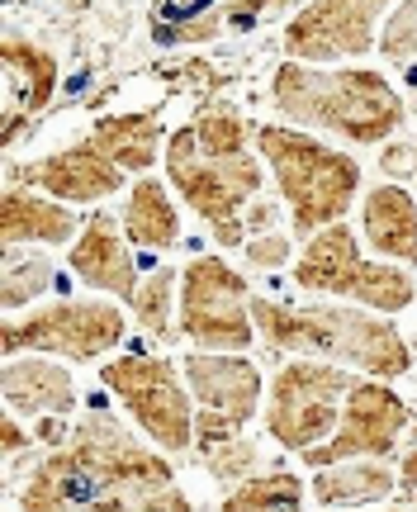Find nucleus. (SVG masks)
<instances>
[{
	"instance_id": "9b49d317",
	"label": "nucleus",
	"mask_w": 417,
	"mask_h": 512,
	"mask_svg": "<svg viewBox=\"0 0 417 512\" xmlns=\"http://www.w3.org/2000/svg\"><path fill=\"white\" fill-rule=\"evenodd\" d=\"M408 422H413V413H408V403H403L389 384L384 380H356L351 384V394H346L337 432H332L323 446L299 451V460L313 465V470L342 465V460H384V456H394V446H399Z\"/></svg>"
},
{
	"instance_id": "ddd939ff",
	"label": "nucleus",
	"mask_w": 417,
	"mask_h": 512,
	"mask_svg": "<svg viewBox=\"0 0 417 512\" xmlns=\"http://www.w3.org/2000/svg\"><path fill=\"white\" fill-rule=\"evenodd\" d=\"M5 185H29L38 195H53L62 204H95L124 190V171L95 147V138L72 143L62 152H48L38 162H10Z\"/></svg>"
},
{
	"instance_id": "a878e982",
	"label": "nucleus",
	"mask_w": 417,
	"mask_h": 512,
	"mask_svg": "<svg viewBox=\"0 0 417 512\" xmlns=\"http://www.w3.org/2000/svg\"><path fill=\"white\" fill-rule=\"evenodd\" d=\"M204 465L223 484H247L256 475V465H261V456H256L252 441L233 437V441H223V446H214V451H204Z\"/></svg>"
},
{
	"instance_id": "a211bd4d",
	"label": "nucleus",
	"mask_w": 417,
	"mask_h": 512,
	"mask_svg": "<svg viewBox=\"0 0 417 512\" xmlns=\"http://www.w3.org/2000/svg\"><path fill=\"white\" fill-rule=\"evenodd\" d=\"M72 233V204L38 195L29 185H5V200H0V242L5 247H62V242H72Z\"/></svg>"
},
{
	"instance_id": "dca6fc26",
	"label": "nucleus",
	"mask_w": 417,
	"mask_h": 512,
	"mask_svg": "<svg viewBox=\"0 0 417 512\" xmlns=\"http://www.w3.org/2000/svg\"><path fill=\"white\" fill-rule=\"evenodd\" d=\"M124 238H128L124 219H109L105 209H95V214H86L81 233H76L67 266H72V275L81 285L133 304V294H138L143 280H138V266H133V252H128Z\"/></svg>"
},
{
	"instance_id": "f257e3e1",
	"label": "nucleus",
	"mask_w": 417,
	"mask_h": 512,
	"mask_svg": "<svg viewBox=\"0 0 417 512\" xmlns=\"http://www.w3.org/2000/svg\"><path fill=\"white\" fill-rule=\"evenodd\" d=\"M19 512H195L171 460L147 451L124 422L91 408L76 432L19 489Z\"/></svg>"
},
{
	"instance_id": "b1692460",
	"label": "nucleus",
	"mask_w": 417,
	"mask_h": 512,
	"mask_svg": "<svg viewBox=\"0 0 417 512\" xmlns=\"http://www.w3.org/2000/svg\"><path fill=\"white\" fill-rule=\"evenodd\" d=\"M48 285H53V256L5 247V261H0V299H5V309L34 304V294H43Z\"/></svg>"
},
{
	"instance_id": "9d476101",
	"label": "nucleus",
	"mask_w": 417,
	"mask_h": 512,
	"mask_svg": "<svg viewBox=\"0 0 417 512\" xmlns=\"http://www.w3.org/2000/svg\"><path fill=\"white\" fill-rule=\"evenodd\" d=\"M100 384L124 403L128 418L143 427L152 446H166V451L195 446V408L185 399V380L171 361H162V356H114L100 370Z\"/></svg>"
},
{
	"instance_id": "2f4dec72",
	"label": "nucleus",
	"mask_w": 417,
	"mask_h": 512,
	"mask_svg": "<svg viewBox=\"0 0 417 512\" xmlns=\"http://www.w3.org/2000/svg\"><path fill=\"white\" fill-rule=\"evenodd\" d=\"M399 479H403V489H408V494H417V446H413V451H408V456H403V465H399Z\"/></svg>"
},
{
	"instance_id": "423d86ee",
	"label": "nucleus",
	"mask_w": 417,
	"mask_h": 512,
	"mask_svg": "<svg viewBox=\"0 0 417 512\" xmlns=\"http://www.w3.org/2000/svg\"><path fill=\"white\" fill-rule=\"evenodd\" d=\"M294 285L309 294L356 299L361 309H375V313H403L413 309L417 299L413 275L361 256L356 233L346 223H332V228H323V233H313L304 242V252L294 261Z\"/></svg>"
},
{
	"instance_id": "c756f323",
	"label": "nucleus",
	"mask_w": 417,
	"mask_h": 512,
	"mask_svg": "<svg viewBox=\"0 0 417 512\" xmlns=\"http://www.w3.org/2000/svg\"><path fill=\"white\" fill-rule=\"evenodd\" d=\"M34 437H38V441H48V446H62V441L72 437V432H67L62 413H43V418L34 422Z\"/></svg>"
},
{
	"instance_id": "f03ea898",
	"label": "nucleus",
	"mask_w": 417,
	"mask_h": 512,
	"mask_svg": "<svg viewBox=\"0 0 417 512\" xmlns=\"http://www.w3.org/2000/svg\"><path fill=\"white\" fill-rule=\"evenodd\" d=\"M252 147L242 114L228 105H209L166 138V181L223 247H247V209L261 200V157Z\"/></svg>"
},
{
	"instance_id": "f3484780",
	"label": "nucleus",
	"mask_w": 417,
	"mask_h": 512,
	"mask_svg": "<svg viewBox=\"0 0 417 512\" xmlns=\"http://www.w3.org/2000/svg\"><path fill=\"white\" fill-rule=\"evenodd\" d=\"M0 394H5V408L10 413H29V418H43V413H72L76 408V380L67 366L57 361H43L38 351L29 356H10L5 370H0Z\"/></svg>"
},
{
	"instance_id": "412c9836",
	"label": "nucleus",
	"mask_w": 417,
	"mask_h": 512,
	"mask_svg": "<svg viewBox=\"0 0 417 512\" xmlns=\"http://www.w3.org/2000/svg\"><path fill=\"white\" fill-rule=\"evenodd\" d=\"M124 233L133 247H147V252H171L176 242H181V214H176V204L166 195L162 181H138L128 190V204H124Z\"/></svg>"
},
{
	"instance_id": "5701e85b",
	"label": "nucleus",
	"mask_w": 417,
	"mask_h": 512,
	"mask_svg": "<svg viewBox=\"0 0 417 512\" xmlns=\"http://www.w3.org/2000/svg\"><path fill=\"white\" fill-rule=\"evenodd\" d=\"M218 512H304V479L290 475V470L252 475L223 498Z\"/></svg>"
},
{
	"instance_id": "473e14b6",
	"label": "nucleus",
	"mask_w": 417,
	"mask_h": 512,
	"mask_svg": "<svg viewBox=\"0 0 417 512\" xmlns=\"http://www.w3.org/2000/svg\"><path fill=\"white\" fill-rule=\"evenodd\" d=\"M389 512H399V508H389Z\"/></svg>"
},
{
	"instance_id": "1a4fd4ad",
	"label": "nucleus",
	"mask_w": 417,
	"mask_h": 512,
	"mask_svg": "<svg viewBox=\"0 0 417 512\" xmlns=\"http://www.w3.org/2000/svg\"><path fill=\"white\" fill-rule=\"evenodd\" d=\"M181 332L200 351H242L256 342L252 290L223 256H195L181 275Z\"/></svg>"
},
{
	"instance_id": "393cba45",
	"label": "nucleus",
	"mask_w": 417,
	"mask_h": 512,
	"mask_svg": "<svg viewBox=\"0 0 417 512\" xmlns=\"http://www.w3.org/2000/svg\"><path fill=\"white\" fill-rule=\"evenodd\" d=\"M176 285H181L176 271H152L143 285H138V294H133V318H138V328H143L147 337H157V342H171V337H176V332H171V304L181 299Z\"/></svg>"
},
{
	"instance_id": "6ab92c4d",
	"label": "nucleus",
	"mask_w": 417,
	"mask_h": 512,
	"mask_svg": "<svg viewBox=\"0 0 417 512\" xmlns=\"http://www.w3.org/2000/svg\"><path fill=\"white\" fill-rule=\"evenodd\" d=\"M365 242L380 256L413 261L417 266V200L403 185H375L361 204Z\"/></svg>"
},
{
	"instance_id": "aec40b11",
	"label": "nucleus",
	"mask_w": 417,
	"mask_h": 512,
	"mask_svg": "<svg viewBox=\"0 0 417 512\" xmlns=\"http://www.w3.org/2000/svg\"><path fill=\"white\" fill-rule=\"evenodd\" d=\"M95 147L105 152L109 162L119 166L124 176H147L157 152H166L162 138V114L157 110H133V114H105L95 124Z\"/></svg>"
},
{
	"instance_id": "f8f14e48",
	"label": "nucleus",
	"mask_w": 417,
	"mask_h": 512,
	"mask_svg": "<svg viewBox=\"0 0 417 512\" xmlns=\"http://www.w3.org/2000/svg\"><path fill=\"white\" fill-rule=\"evenodd\" d=\"M389 5H399V0H309L285 24V53L290 62L365 57L375 48V29Z\"/></svg>"
},
{
	"instance_id": "7ed1b4c3",
	"label": "nucleus",
	"mask_w": 417,
	"mask_h": 512,
	"mask_svg": "<svg viewBox=\"0 0 417 512\" xmlns=\"http://www.w3.org/2000/svg\"><path fill=\"white\" fill-rule=\"evenodd\" d=\"M256 337L275 351L332 361V366L365 370L370 380H399L413 366V351L394 323H384L375 309H342V304H275L266 294H252Z\"/></svg>"
},
{
	"instance_id": "20e7f679",
	"label": "nucleus",
	"mask_w": 417,
	"mask_h": 512,
	"mask_svg": "<svg viewBox=\"0 0 417 512\" xmlns=\"http://www.w3.org/2000/svg\"><path fill=\"white\" fill-rule=\"evenodd\" d=\"M271 105L294 128H323L346 143L375 147L403 128V100L375 67H299L285 62L271 81Z\"/></svg>"
},
{
	"instance_id": "4be33fe9",
	"label": "nucleus",
	"mask_w": 417,
	"mask_h": 512,
	"mask_svg": "<svg viewBox=\"0 0 417 512\" xmlns=\"http://www.w3.org/2000/svg\"><path fill=\"white\" fill-rule=\"evenodd\" d=\"M399 489L394 470L384 460H342L313 475V498L323 508H361V503H380Z\"/></svg>"
},
{
	"instance_id": "bb28decb",
	"label": "nucleus",
	"mask_w": 417,
	"mask_h": 512,
	"mask_svg": "<svg viewBox=\"0 0 417 512\" xmlns=\"http://www.w3.org/2000/svg\"><path fill=\"white\" fill-rule=\"evenodd\" d=\"M380 53L389 62H413L417 53V0H399L380 29Z\"/></svg>"
},
{
	"instance_id": "0eeeda50",
	"label": "nucleus",
	"mask_w": 417,
	"mask_h": 512,
	"mask_svg": "<svg viewBox=\"0 0 417 512\" xmlns=\"http://www.w3.org/2000/svg\"><path fill=\"white\" fill-rule=\"evenodd\" d=\"M351 384H356L351 370H337L332 361H313V356H294L290 366H280L271 380L266 432L285 451L323 446L337 432V422H342Z\"/></svg>"
},
{
	"instance_id": "4468645a",
	"label": "nucleus",
	"mask_w": 417,
	"mask_h": 512,
	"mask_svg": "<svg viewBox=\"0 0 417 512\" xmlns=\"http://www.w3.org/2000/svg\"><path fill=\"white\" fill-rule=\"evenodd\" d=\"M0 76H5V124H0V147H15L24 128L48 110L57 91V57L38 48L34 38L5 34L0 43Z\"/></svg>"
},
{
	"instance_id": "7c9ffc66",
	"label": "nucleus",
	"mask_w": 417,
	"mask_h": 512,
	"mask_svg": "<svg viewBox=\"0 0 417 512\" xmlns=\"http://www.w3.org/2000/svg\"><path fill=\"white\" fill-rule=\"evenodd\" d=\"M271 223H275V200H266V195H261V200L247 209V228H256V233H271Z\"/></svg>"
},
{
	"instance_id": "c85d7f7f",
	"label": "nucleus",
	"mask_w": 417,
	"mask_h": 512,
	"mask_svg": "<svg viewBox=\"0 0 417 512\" xmlns=\"http://www.w3.org/2000/svg\"><path fill=\"white\" fill-rule=\"evenodd\" d=\"M0 441H5V456L10 460H15L19 451H29V446H34V437L19 427V413H10V408H5V422H0Z\"/></svg>"
},
{
	"instance_id": "cd10ccee",
	"label": "nucleus",
	"mask_w": 417,
	"mask_h": 512,
	"mask_svg": "<svg viewBox=\"0 0 417 512\" xmlns=\"http://www.w3.org/2000/svg\"><path fill=\"white\" fill-rule=\"evenodd\" d=\"M247 261H252L256 271H280L285 266V256H290V238L285 233H256V238H247Z\"/></svg>"
},
{
	"instance_id": "39448f33",
	"label": "nucleus",
	"mask_w": 417,
	"mask_h": 512,
	"mask_svg": "<svg viewBox=\"0 0 417 512\" xmlns=\"http://www.w3.org/2000/svg\"><path fill=\"white\" fill-rule=\"evenodd\" d=\"M252 143L271 166L280 200L290 204L299 238H313L346 219V209L356 204V190H361V162L351 152H337L304 128L285 124H261Z\"/></svg>"
},
{
	"instance_id": "2eb2a0df",
	"label": "nucleus",
	"mask_w": 417,
	"mask_h": 512,
	"mask_svg": "<svg viewBox=\"0 0 417 512\" xmlns=\"http://www.w3.org/2000/svg\"><path fill=\"white\" fill-rule=\"evenodd\" d=\"M185 384L204 413L233 422L237 432L256 418L261 408V370L247 356H228V351H190L185 356Z\"/></svg>"
},
{
	"instance_id": "6e6552de",
	"label": "nucleus",
	"mask_w": 417,
	"mask_h": 512,
	"mask_svg": "<svg viewBox=\"0 0 417 512\" xmlns=\"http://www.w3.org/2000/svg\"><path fill=\"white\" fill-rule=\"evenodd\" d=\"M128 318L114 299H57L29 318H10L0 328L5 356H62V361H100L124 342Z\"/></svg>"
}]
</instances>
